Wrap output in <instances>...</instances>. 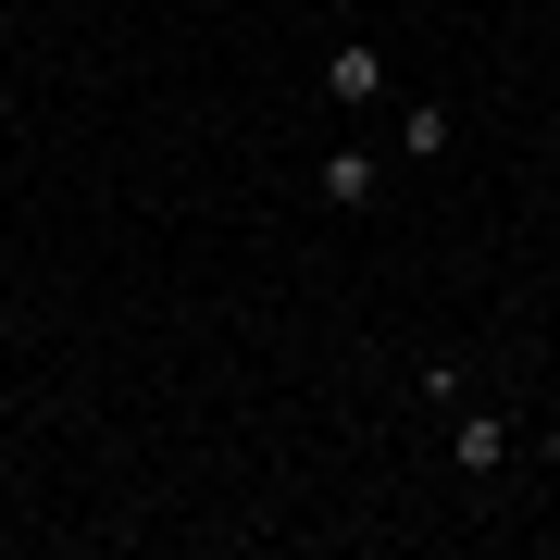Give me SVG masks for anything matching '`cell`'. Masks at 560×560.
Segmentation results:
<instances>
[{
	"label": "cell",
	"instance_id": "1",
	"mask_svg": "<svg viewBox=\"0 0 560 560\" xmlns=\"http://www.w3.org/2000/svg\"><path fill=\"white\" fill-rule=\"evenodd\" d=\"M324 101H349V113H374V101H386V50H374V38H349L337 62H324Z\"/></svg>",
	"mask_w": 560,
	"mask_h": 560
},
{
	"label": "cell",
	"instance_id": "2",
	"mask_svg": "<svg viewBox=\"0 0 560 560\" xmlns=\"http://www.w3.org/2000/svg\"><path fill=\"white\" fill-rule=\"evenodd\" d=\"M312 187H324L337 212H361V200L386 187V162H374V150H324V175H312Z\"/></svg>",
	"mask_w": 560,
	"mask_h": 560
},
{
	"label": "cell",
	"instance_id": "3",
	"mask_svg": "<svg viewBox=\"0 0 560 560\" xmlns=\"http://www.w3.org/2000/svg\"><path fill=\"white\" fill-rule=\"evenodd\" d=\"M448 448H460V474H499V460H511V423H499V411H460Z\"/></svg>",
	"mask_w": 560,
	"mask_h": 560
},
{
	"label": "cell",
	"instance_id": "4",
	"mask_svg": "<svg viewBox=\"0 0 560 560\" xmlns=\"http://www.w3.org/2000/svg\"><path fill=\"white\" fill-rule=\"evenodd\" d=\"M399 150H411V162H436V150H448V113H436V101H411V113H399Z\"/></svg>",
	"mask_w": 560,
	"mask_h": 560
},
{
	"label": "cell",
	"instance_id": "5",
	"mask_svg": "<svg viewBox=\"0 0 560 560\" xmlns=\"http://www.w3.org/2000/svg\"><path fill=\"white\" fill-rule=\"evenodd\" d=\"M536 460H548V474H560V423H548V436H536Z\"/></svg>",
	"mask_w": 560,
	"mask_h": 560
}]
</instances>
